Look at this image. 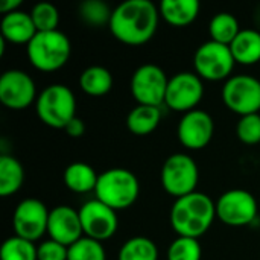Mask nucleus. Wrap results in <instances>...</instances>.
<instances>
[{
  "instance_id": "nucleus-35",
  "label": "nucleus",
  "mask_w": 260,
  "mask_h": 260,
  "mask_svg": "<svg viewBox=\"0 0 260 260\" xmlns=\"http://www.w3.org/2000/svg\"><path fill=\"white\" fill-rule=\"evenodd\" d=\"M254 20H256V23H257V26L260 27V5L257 6V9L254 11Z\"/></svg>"
},
{
  "instance_id": "nucleus-23",
  "label": "nucleus",
  "mask_w": 260,
  "mask_h": 260,
  "mask_svg": "<svg viewBox=\"0 0 260 260\" xmlns=\"http://www.w3.org/2000/svg\"><path fill=\"white\" fill-rule=\"evenodd\" d=\"M24 183V168L12 155L0 157V195L3 198L17 193Z\"/></svg>"
},
{
  "instance_id": "nucleus-34",
  "label": "nucleus",
  "mask_w": 260,
  "mask_h": 260,
  "mask_svg": "<svg viewBox=\"0 0 260 260\" xmlns=\"http://www.w3.org/2000/svg\"><path fill=\"white\" fill-rule=\"evenodd\" d=\"M20 6H21V0H2L0 2V12H2V15H6L9 12L18 11Z\"/></svg>"
},
{
  "instance_id": "nucleus-31",
  "label": "nucleus",
  "mask_w": 260,
  "mask_h": 260,
  "mask_svg": "<svg viewBox=\"0 0 260 260\" xmlns=\"http://www.w3.org/2000/svg\"><path fill=\"white\" fill-rule=\"evenodd\" d=\"M236 136L245 145L260 143V114L242 116L236 125Z\"/></svg>"
},
{
  "instance_id": "nucleus-4",
  "label": "nucleus",
  "mask_w": 260,
  "mask_h": 260,
  "mask_svg": "<svg viewBox=\"0 0 260 260\" xmlns=\"http://www.w3.org/2000/svg\"><path fill=\"white\" fill-rule=\"evenodd\" d=\"M27 58L32 67L40 72H56L64 67L72 55L69 37L61 30L37 32L26 46Z\"/></svg>"
},
{
  "instance_id": "nucleus-1",
  "label": "nucleus",
  "mask_w": 260,
  "mask_h": 260,
  "mask_svg": "<svg viewBox=\"0 0 260 260\" xmlns=\"http://www.w3.org/2000/svg\"><path fill=\"white\" fill-rule=\"evenodd\" d=\"M160 11L151 0H125L113 9L110 30L128 46H142L157 32Z\"/></svg>"
},
{
  "instance_id": "nucleus-24",
  "label": "nucleus",
  "mask_w": 260,
  "mask_h": 260,
  "mask_svg": "<svg viewBox=\"0 0 260 260\" xmlns=\"http://www.w3.org/2000/svg\"><path fill=\"white\" fill-rule=\"evenodd\" d=\"M241 30L242 29L239 27L238 18L230 12H219L213 15L209 24V34L212 37V41L225 46H230Z\"/></svg>"
},
{
  "instance_id": "nucleus-18",
  "label": "nucleus",
  "mask_w": 260,
  "mask_h": 260,
  "mask_svg": "<svg viewBox=\"0 0 260 260\" xmlns=\"http://www.w3.org/2000/svg\"><path fill=\"white\" fill-rule=\"evenodd\" d=\"M198 0H163L158 6L160 17L174 27L190 26L200 15Z\"/></svg>"
},
{
  "instance_id": "nucleus-5",
  "label": "nucleus",
  "mask_w": 260,
  "mask_h": 260,
  "mask_svg": "<svg viewBox=\"0 0 260 260\" xmlns=\"http://www.w3.org/2000/svg\"><path fill=\"white\" fill-rule=\"evenodd\" d=\"M37 116L40 120L55 129H64L76 117V98L64 84L46 87L37 98Z\"/></svg>"
},
{
  "instance_id": "nucleus-30",
  "label": "nucleus",
  "mask_w": 260,
  "mask_h": 260,
  "mask_svg": "<svg viewBox=\"0 0 260 260\" xmlns=\"http://www.w3.org/2000/svg\"><path fill=\"white\" fill-rule=\"evenodd\" d=\"M203 248L198 239L178 236L168 248V260H201Z\"/></svg>"
},
{
  "instance_id": "nucleus-17",
  "label": "nucleus",
  "mask_w": 260,
  "mask_h": 260,
  "mask_svg": "<svg viewBox=\"0 0 260 260\" xmlns=\"http://www.w3.org/2000/svg\"><path fill=\"white\" fill-rule=\"evenodd\" d=\"M0 32H2L0 38H3L6 43L27 46L38 30L32 21L30 14L18 9L2 17Z\"/></svg>"
},
{
  "instance_id": "nucleus-7",
  "label": "nucleus",
  "mask_w": 260,
  "mask_h": 260,
  "mask_svg": "<svg viewBox=\"0 0 260 260\" xmlns=\"http://www.w3.org/2000/svg\"><path fill=\"white\" fill-rule=\"evenodd\" d=\"M235 64L236 61L232 55L230 46L212 40L203 43L193 55L195 73L201 79L207 81H222L232 78Z\"/></svg>"
},
{
  "instance_id": "nucleus-26",
  "label": "nucleus",
  "mask_w": 260,
  "mask_h": 260,
  "mask_svg": "<svg viewBox=\"0 0 260 260\" xmlns=\"http://www.w3.org/2000/svg\"><path fill=\"white\" fill-rule=\"evenodd\" d=\"M78 15L87 26L104 27L110 26L113 9L104 0H85L79 5Z\"/></svg>"
},
{
  "instance_id": "nucleus-14",
  "label": "nucleus",
  "mask_w": 260,
  "mask_h": 260,
  "mask_svg": "<svg viewBox=\"0 0 260 260\" xmlns=\"http://www.w3.org/2000/svg\"><path fill=\"white\" fill-rule=\"evenodd\" d=\"M34 79L23 70L11 69L0 76V102L9 110H24L37 102Z\"/></svg>"
},
{
  "instance_id": "nucleus-20",
  "label": "nucleus",
  "mask_w": 260,
  "mask_h": 260,
  "mask_svg": "<svg viewBox=\"0 0 260 260\" xmlns=\"http://www.w3.org/2000/svg\"><path fill=\"white\" fill-rule=\"evenodd\" d=\"M161 122L160 107L137 105L126 116V128L131 134L143 137L154 133Z\"/></svg>"
},
{
  "instance_id": "nucleus-29",
  "label": "nucleus",
  "mask_w": 260,
  "mask_h": 260,
  "mask_svg": "<svg viewBox=\"0 0 260 260\" xmlns=\"http://www.w3.org/2000/svg\"><path fill=\"white\" fill-rule=\"evenodd\" d=\"M67 260H107V254L101 242L84 236L69 247Z\"/></svg>"
},
{
  "instance_id": "nucleus-10",
  "label": "nucleus",
  "mask_w": 260,
  "mask_h": 260,
  "mask_svg": "<svg viewBox=\"0 0 260 260\" xmlns=\"http://www.w3.org/2000/svg\"><path fill=\"white\" fill-rule=\"evenodd\" d=\"M257 201L253 193L244 189L224 192L216 201V218L230 227H244L257 218Z\"/></svg>"
},
{
  "instance_id": "nucleus-8",
  "label": "nucleus",
  "mask_w": 260,
  "mask_h": 260,
  "mask_svg": "<svg viewBox=\"0 0 260 260\" xmlns=\"http://www.w3.org/2000/svg\"><path fill=\"white\" fill-rule=\"evenodd\" d=\"M222 101L229 110L242 116L260 111V81L250 75H235L222 87Z\"/></svg>"
},
{
  "instance_id": "nucleus-25",
  "label": "nucleus",
  "mask_w": 260,
  "mask_h": 260,
  "mask_svg": "<svg viewBox=\"0 0 260 260\" xmlns=\"http://www.w3.org/2000/svg\"><path fill=\"white\" fill-rule=\"evenodd\" d=\"M117 260H158V248L149 238L136 236L120 247Z\"/></svg>"
},
{
  "instance_id": "nucleus-12",
  "label": "nucleus",
  "mask_w": 260,
  "mask_h": 260,
  "mask_svg": "<svg viewBox=\"0 0 260 260\" xmlns=\"http://www.w3.org/2000/svg\"><path fill=\"white\" fill-rule=\"evenodd\" d=\"M50 210L46 204L37 198H26L20 201L12 215V227L15 236L27 239L30 242L38 241L47 233Z\"/></svg>"
},
{
  "instance_id": "nucleus-2",
  "label": "nucleus",
  "mask_w": 260,
  "mask_h": 260,
  "mask_svg": "<svg viewBox=\"0 0 260 260\" xmlns=\"http://www.w3.org/2000/svg\"><path fill=\"white\" fill-rule=\"evenodd\" d=\"M216 218V203L203 193L193 192L175 200L171 207V225L178 236L200 239L209 232Z\"/></svg>"
},
{
  "instance_id": "nucleus-27",
  "label": "nucleus",
  "mask_w": 260,
  "mask_h": 260,
  "mask_svg": "<svg viewBox=\"0 0 260 260\" xmlns=\"http://www.w3.org/2000/svg\"><path fill=\"white\" fill-rule=\"evenodd\" d=\"M0 260H38L37 247L27 239L11 236L2 244Z\"/></svg>"
},
{
  "instance_id": "nucleus-28",
  "label": "nucleus",
  "mask_w": 260,
  "mask_h": 260,
  "mask_svg": "<svg viewBox=\"0 0 260 260\" xmlns=\"http://www.w3.org/2000/svg\"><path fill=\"white\" fill-rule=\"evenodd\" d=\"M30 17L32 21L37 27L38 32H49V30H56L59 24V11L56 9L55 5L41 2L32 6L30 9Z\"/></svg>"
},
{
  "instance_id": "nucleus-11",
  "label": "nucleus",
  "mask_w": 260,
  "mask_h": 260,
  "mask_svg": "<svg viewBox=\"0 0 260 260\" xmlns=\"http://www.w3.org/2000/svg\"><path fill=\"white\" fill-rule=\"evenodd\" d=\"M204 96L203 79L192 72H180L169 78L165 105L177 113H189L197 110Z\"/></svg>"
},
{
  "instance_id": "nucleus-6",
  "label": "nucleus",
  "mask_w": 260,
  "mask_h": 260,
  "mask_svg": "<svg viewBox=\"0 0 260 260\" xmlns=\"http://www.w3.org/2000/svg\"><path fill=\"white\" fill-rule=\"evenodd\" d=\"M161 186L165 192L175 200L197 192L200 181V171L195 160L183 152L169 155L161 168L160 174Z\"/></svg>"
},
{
  "instance_id": "nucleus-32",
  "label": "nucleus",
  "mask_w": 260,
  "mask_h": 260,
  "mask_svg": "<svg viewBox=\"0 0 260 260\" xmlns=\"http://www.w3.org/2000/svg\"><path fill=\"white\" fill-rule=\"evenodd\" d=\"M69 248L49 239L41 242L37 247V256L38 260H67Z\"/></svg>"
},
{
  "instance_id": "nucleus-16",
  "label": "nucleus",
  "mask_w": 260,
  "mask_h": 260,
  "mask_svg": "<svg viewBox=\"0 0 260 260\" xmlns=\"http://www.w3.org/2000/svg\"><path fill=\"white\" fill-rule=\"evenodd\" d=\"M47 235L52 241L67 248L84 238L79 210H75L70 206L53 207L49 213Z\"/></svg>"
},
{
  "instance_id": "nucleus-22",
  "label": "nucleus",
  "mask_w": 260,
  "mask_h": 260,
  "mask_svg": "<svg viewBox=\"0 0 260 260\" xmlns=\"http://www.w3.org/2000/svg\"><path fill=\"white\" fill-rule=\"evenodd\" d=\"M79 87L88 96H105L113 88V75L107 67L90 66L79 75Z\"/></svg>"
},
{
  "instance_id": "nucleus-21",
  "label": "nucleus",
  "mask_w": 260,
  "mask_h": 260,
  "mask_svg": "<svg viewBox=\"0 0 260 260\" xmlns=\"http://www.w3.org/2000/svg\"><path fill=\"white\" fill-rule=\"evenodd\" d=\"M99 174L82 161H75L69 165L64 171V184L69 190L75 193H88L94 192L98 184Z\"/></svg>"
},
{
  "instance_id": "nucleus-9",
  "label": "nucleus",
  "mask_w": 260,
  "mask_h": 260,
  "mask_svg": "<svg viewBox=\"0 0 260 260\" xmlns=\"http://www.w3.org/2000/svg\"><path fill=\"white\" fill-rule=\"evenodd\" d=\"M169 78L155 64L140 66L131 76V94L137 105L161 107L165 104Z\"/></svg>"
},
{
  "instance_id": "nucleus-19",
  "label": "nucleus",
  "mask_w": 260,
  "mask_h": 260,
  "mask_svg": "<svg viewBox=\"0 0 260 260\" xmlns=\"http://www.w3.org/2000/svg\"><path fill=\"white\" fill-rule=\"evenodd\" d=\"M232 55L236 64L253 66L260 61V30L242 29L230 44Z\"/></svg>"
},
{
  "instance_id": "nucleus-3",
  "label": "nucleus",
  "mask_w": 260,
  "mask_h": 260,
  "mask_svg": "<svg viewBox=\"0 0 260 260\" xmlns=\"http://www.w3.org/2000/svg\"><path fill=\"white\" fill-rule=\"evenodd\" d=\"M140 183L134 172L125 168H113L99 174L94 189L96 200L113 210L129 209L139 198Z\"/></svg>"
},
{
  "instance_id": "nucleus-15",
  "label": "nucleus",
  "mask_w": 260,
  "mask_h": 260,
  "mask_svg": "<svg viewBox=\"0 0 260 260\" xmlns=\"http://www.w3.org/2000/svg\"><path fill=\"white\" fill-rule=\"evenodd\" d=\"M213 133L215 122L212 116L198 108L184 113L177 126V136L180 143L190 151L204 149L210 143Z\"/></svg>"
},
{
  "instance_id": "nucleus-33",
  "label": "nucleus",
  "mask_w": 260,
  "mask_h": 260,
  "mask_svg": "<svg viewBox=\"0 0 260 260\" xmlns=\"http://www.w3.org/2000/svg\"><path fill=\"white\" fill-rule=\"evenodd\" d=\"M64 131L67 133L69 137L79 139V137H82L84 133H85V123H84V120H82L81 117L76 116L75 119H72V120L67 123V126L64 128Z\"/></svg>"
},
{
  "instance_id": "nucleus-13",
  "label": "nucleus",
  "mask_w": 260,
  "mask_h": 260,
  "mask_svg": "<svg viewBox=\"0 0 260 260\" xmlns=\"http://www.w3.org/2000/svg\"><path fill=\"white\" fill-rule=\"evenodd\" d=\"M79 218L84 236L98 242L113 238L117 232V212L105 206L99 200H90L79 209Z\"/></svg>"
}]
</instances>
